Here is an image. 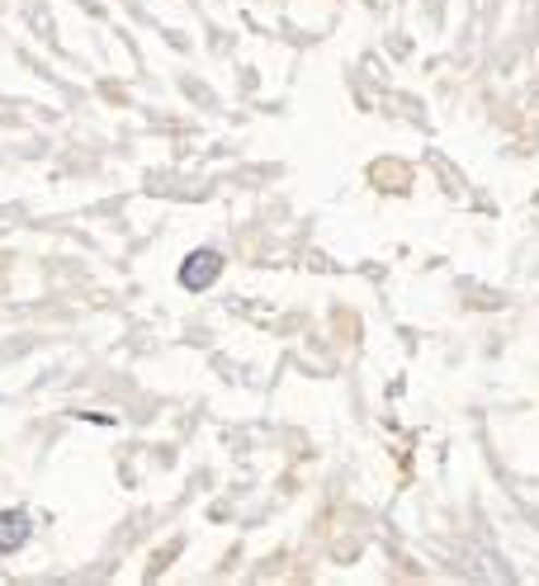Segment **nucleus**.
<instances>
[{"label":"nucleus","mask_w":539,"mask_h":586,"mask_svg":"<svg viewBox=\"0 0 539 586\" xmlns=\"http://www.w3.org/2000/svg\"><path fill=\"white\" fill-rule=\"evenodd\" d=\"M28 545V516L24 511H0V553H20Z\"/></svg>","instance_id":"nucleus-2"},{"label":"nucleus","mask_w":539,"mask_h":586,"mask_svg":"<svg viewBox=\"0 0 539 586\" xmlns=\"http://www.w3.org/2000/svg\"><path fill=\"white\" fill-rule=\"evenodd\" d=\"M218 275H223V255L218 251H194L190 261L180 265V284H184V289H208Z\"/></svg>","instance_id":"nucleus-1"}]
</instances>
